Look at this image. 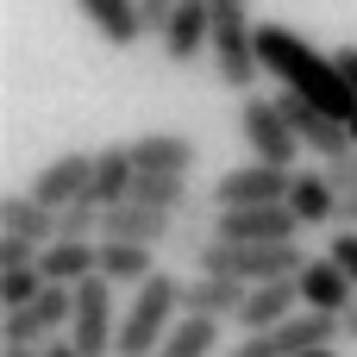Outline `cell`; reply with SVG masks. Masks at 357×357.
Returning <instances> with one entry per match:
<instances>
[{"instance_id":"1","label":"cell","mask_w":357,"mask_h":357,"mask_svg":"<svg viewBox=\"0 0 357 357\" xmlns=\"http://www.w3.org/2000/svg\"><path fill=\"white\" fill-rule=\"evenodd\" d=\"M257 56H264V69H270V75L289 88V94H301V100H314V107L339 113L345 126L357 119V94H351V82L339 75L333 50L307 44L295 25H276V19H264V25H257Z\"/></svg>"},{"instance_id":"2","label":"cell","mask_w":357,"mask_h":357,"mask_svg":"<svg viewBox=\"0 0 357 357\" xmlns=\"http://www.w3.org/2000/svg\"><path fill=\"white\" fill-rule=\"evenodd\" d=\"M182 289H188V282H176L169 270H157L151 282H138L132 301H126L119 351H113V357H157V351H163V339H169L176 320H182Z\"/></svg>"},{"instance_id":"3","label":"cell","mask_w":357,"mask_h":357,"mask_svg":"<svg viewBox=\"0 0 357 357\" xmlns=\"http://www.w3.org/2000/svg\"><path fill=\"white\" fill-rule=\"evenodd\" d=\"M213 13V75L220 88L232 94H251V82L264 75V56H257V19H251V0H207Z\"/></svg>"},{"instance_id":"4","label":"cell","mask_w":357,"mask_h":357,"mask_svg":"<svg viewBox=\"0 0 357 357\" xmlns=\"http://www.w3.org/2000/svg\"><path fill=\"white\" fill-rule=\"evenodd\" d=\"M195 270H207V276H232V282L257 289V282L301 276L307 264H301L295 245H226V238H201V245H195Z\"/></svg>"},{"instance_id":"5","label":"cell","mask_w":357,"mask_h":357,"mask_svg":"<svg viewBox=\"0 0 357 357\" xmlns=\"http://www.w3.org/2000/svg\"><path fill=\"white\" fill-rule=\"evenodd\" d=\"M238 138H245L251 157L282 163V169H301L295 157H301L307 144L295 138V126H289V113H282L276 94H245V100H238Z\"/></svg>"},{"instance_id":"6","label":"cell","mask_w":357,"mask_h":357,"mask_svg":"<svg viewBox=\"0 0 357 357\" xmlns=\"http://www.w3.org/2000/svg\"><path fill=\"white\" fill-rule=\"evenodd\" d=\"M119 301H113V282L107 276H88V282H75V320H69V345L82 357H107L119 351Z\"/></svg>"},{"instance_id":"7","label":"cell","mask_w":357,"mask_h":357,"mask_svg":"<svg viewBox=\"0 0 357 357\" xmlns=\"http://www.w3.org/2000/svg\"><path fill=\"white\" fill-rule=\"evenodd\" d=\"M69 320H75V289L44 282V295H38V301H25V307L0 314V345H50L56 333H69Z\"/></svg>"},{"instance_id":"8","label":"cell","mask_w":357,"mask_h":357,"mask_svg":"<svg viewBox=\"0 0 357 357\" xmlns=\"http://www.w3.org/2000/svg\"><path fill=\"white\" fill-rule=\"evenodd\" d=\"M289 188H295V169H282V163H264V157H245L238 169H226L213 188H207V201L226 213V207H270V201H289Z\"/></svg>"},{"instance_id":"9","label":"cell","mask_w":357,"mask_h":357,"mask_svg":"<svg viewBox=\"0 0 357 357\" xmlns=\"http://www.w3.org/2000/svg\"><path fill=\"white\" fill-rule=\"evenodd\" d=\"M295 232H307V226L289 213V201L213 213V238H226V245H295Z\"/></svg>"},{"instance_id":"10","label":"cell","mask_w":357,"mask_h":357,"mask_svg":"<svg viewBox=\"0 0 357 357\" xmlns=\"http://www.w3.org/2000/svg\"><path fill=\"white\" fill-rule=\"evenodd\" d=\"M88 182H94V151H63V157H50L38 176H31V195L44 201V207H69V201H82L88 195Z\"/></svg>"},{"instance_id":"11","label":"cell","mask_w":357,"mask_h":357,"mask_svg":"<svg viewBox=\"0 0 357 357\" xmlns=\"http://www.w3.org/2000/svg\"><path fill=\"white\" fill-rule=\"evenodd\" d=\"M157 44H163V56H169L176 69L201 63V56L213 50V13H207V0H176V19H169V31H163Z\"/></svg>"},{"instance_id":"12","label":"cell","mask_w":357,"mask_h":357,"mask_svg":"<svg viewBox=\"0 0 357 357\" xmlns=\"http://www.w3.org/2000/svg\"><path fill=\"white\" fill-rule=\"evenodd\" d=\"M301 314V276H282V282H257L238 307V333H276L282 320Z\"/></svg>"},{"instance_id":"13","label":"cell","mask_w":357,"mask_h":357,"mask_svg":"<svg viewBox=\"0 0 357 357\" xmlns=\"http://www.w3.org/2000/svg\"><path fill=\"white\" fill-rule=\"evenodd\" d=\"M351 301H357V282L320 251V257H307V270H301V307H314V314H351Z\"/></svg>"},{"instance_id":"14","label":"cell","mask_w":357,"mask_h":357,"mask_svg":"<svg viewBox=\"0 0 357 357\" xmlns=\"http://www.w3.org/2000/svg\"><path fill=\"white\" fill-rule=\"evenodd\" d=\"M0 232L31 238V245H56V238H63V213L44 207L31 188H19V195H0Z\"/></svg>"},{"instance_id":"15","label":"cell","mask_w":357,"mask_h":357,"mask_svg":"<svg viewBox=\"0 0 357 357\" xmlns=\"http://www.w3.org/2000/svg\"><path fill=\"white\" fill-rule=\"evenodd\" d=\"M169 232H176V213L144 207V201H119V207H107V226H100V238H126V245H163Z\"/></svg>"},{"instance_id":"16","label":"cell","mask_w":357,"mask_h":357,"mask_svg":"<svg viewBox=\"0 0 357 357\" xmlns=\"http://www.w3.org/2000/svg\"><path fill=\"white\" fill-rule=\"evenodd\" d=\"M38 270H44V282H63V289H75V282L100 276V238H56V245H44Z\"/></svg>"},{"instance_id":"17","label":"cell","mask_w":357,"mask_h":357,"mask_svg":"<svg viewBox=\"0 0 357 357\" xmlns=\"http://www.w3.org/2000/svg\"><path fill=\"white\" fill-rule=\"evenodd\" d=\"M245 282H232V276H207V270H195V282L182 289V314H207V320H238V307H245Z\"/></svg>"},{"instance_id":"18","label":"cell","mask_w":357,"mask_h":357,"mask_svg":"<svg viewBox=\"0 0 357 357\" xmlns=\"http://www.w3.org/2000/svg\"><path fill=\"white\" fill-rule=\"evenodd\" d=\"M75 13L100 31V44L113 50H132L144 38V19H138V0H75Z\"/></svg>"},{"instance_id":"19","label":"cell","mask_w":357,"mask_h":357,"mask_svg":"<svg viewBox=\"0 0 357 357\" xmlns=\"http://www.w3.org/2000/svg\"><path fill=\"white\" fill-rule=\"evenodd\" d=\"M289 213H295L301 226H333V220H339V188L326 182V163H320V169H295Z\"/></svg>"},{"instance_id":"20","label":"cell","mask_w":357,"mask_h":357,"mask_svg":"<svg viewBox=\"0 0 357 357\" xmlns=\"http://www.w3.org/2000/svg\"><path fill=\"white\" fill-rule=\"evenodd\" d=\"M100 276L113 289H138L157 276V245H126V238H100Z\"/></svg>"},{"instance_id":"21","label":"cell","mask_w":357,"mask_h":357,"mask_svg":"<svg viewBox=\"0 0 357 357\" xmlns=\"http://www.w3.org/2000/svg\"><path fill=\"white\" fill-rule=\"evenodd\" d=\"M195 157H201V151H195L188 132H138V138H132V163H138V169H182V176H188Z\"/></svg>"},{"instance_id":"22","label":"cell","mask_w":357,"mask_h":357,"mask_svg":"<svg viewBox=\"0 0 357 357\" xmlns=\"http://www.w3.org/2000/svg\"><path fill=\"white\" fill-rule=\"evenodd\" d=\"M220 351H226V345H220V320H207V314H182L157 357H220Z\"/></svg>"},{"instance_id":"23","label":"cell","mask_w":357,"mask_h":357,"mask_svg":"<svg viewBox=\"0 0 357 357\" xmlns=\"http://www.w3.org/2000/svg\"><path fill=\"white\" fill-rule=\"evenodd\" d=\"M132 201H144V207H163V213H182L195 195H188V176H182V169H138V182H132Z\"/></svg>"},{"instance_id":"24","label":"cell","mask_w":357,"mask_h":357,"mask_svg":"<svg viewBox=\"0 0 357 357\" xmlns=\"http://www.w3.org/2000/svg\"><path fill=\"white\" fill-rule=\"evenodd\" d=\"M44 295V270L31 264V270H0V314H13V307H25V301H38Z\"/></svg>"},{"instance_id":"25","label":"cell","mask_w":357,"mask_h":357,"mask_svg":"<svg viewBox=\"0 0 357 357\" xmlns=\"http://www.w3.org/2000/svg\"><path fill=\"white\" fill-rule=\"evenodd\" d=\"M44 257V245H31V238H13V232H0V270H31Z\"/></svg>"},{"instance_id":"26","label":"cell","mask_w":357,"mask_h":357,"mask_svg":"<svg viewBox=\"0 0 357 357\" xmlns=\"http://www.w3.org/2000/svg\"><path fill=\"white\" fill-rule=\"evenodd\" d=\"M138 19H144V38H163L176 19V0H138Z\"/></svg>"},{"instance_id":"27","label":"cell","mask_w":357,"mask_h":357,"mask_svg":"<svg viewBox=\"0 0 357 357\" xmlns=\"http://www.w3.org/2000/svg\"><path fill=\"white\" fill-rule=\"evenodd\" d=\"M220 357H282V351H276V333H245L238 345H226Z\"/></svg>"},{"instance_id":"28","label":"cell","mask_w":357,"mask_h":357,"mask_svg":"<svg viewBox=\"0 0 357 357\" xmlns=\"http://www.w3.org/2000/svg\"><path fill=\"white\" fill-rule=\"evenodd\" d=\"M326 257H333V264H339V270L357 282V232H345V226H339V238L326 245Z\"/></svg>"},{"instance_id":"29","label":"cell","mask_w":357,"mask_h":357,"mask_svg":"<svg viewBox=\"0 0 357 357\" xmlns=\"http://www.w3.org/2000/svg\"><path fill=\"white\" fill-rule=\"evenodd\" d=\"M326 182H333V188H357V151L326 157Z\"/></svg>"},{"instance_id":"30","label":"cell","mask_w":357,"mask_h":357,"mask_svg":"<svg viewBox=\"0 0 357 357\" xmlns=\"http://www.w3.org/2000/svg\"><path fill=\"white\" fill-rule=\"evenodd\" d=\"M333 226L357 232V188H339V220H333Z\"/></svg>"},{"instance_id":"31","label":"cell","mask_w":357,"mask_h":357,"mask_svg":"<svg viewBox=\"0 0 357 357\" xmlns=\"http://www.w3.org/2000/svg\"><path fill=\"white\" fill-rule=\"evenodd\" d=\"M333 63H339V75L351 82V94H357V44H339V50H333Z\"/></svg>"},{"instance_id":"32","label":"cell","mask_w":357,"mask_h":357,"mask_svg":"<svg viewBox=\"0 0 357 357\" xmlns=\"http://www.w3.org/2000/svg\"><path fill=\"white\" fill-rule=\"evenodd\" d=\"M44 357H82V351H75L69 339H50V345H44Z\"/></svg>"},{"instance_id":"33","label":"cell","mask_w":357,"mask_h":357,"mask_svg":"<svg viewBox=\"0 0 357 357\" xmlns=\"http://www.w3.org/2000/svg\"><path fill=\"white\" fill-rule=\"evenodd\" d=\"M0 357H44V345H0Z\"/></svg>"},{"instance_id":"34","label":"cell","mask_w":357,"mask_h":357,"mask_svg":"<svg viewBox=\"0 0 357 357\" xmlns=\"http://www.w3.org/2000/svg\"><path fill=\"white\" fill-rule=\"evenodd\" d=\"M345 339L357 345V301H351V314H345Z\"/></svg>"},{"instance_id":"35","label":"cell","mask_w":357,"mask_h":357,"mask_svg":"<svg viewBox=\"0 0 357 357\" xmlns=\"http://www.w3.org/2000/svg\"><path fill=\"white\" fill-rule=\"evenodd\" d=\"M301 357H339V351H333V345H326V351H301Z\"/></svg>"},{"instance_id":"36","label":"cell","mask_w":357,"mask_h":357,"mask_svg":"<svg viewBox=\"0 0 357 357\" xmlns=\"http://www.w3.org/2000/svg\"><path fill=\"white\" fill-rule=\"evenodd\" d=\"M351 144H357V119H351Z\"/></svg>"}]
</instances>
